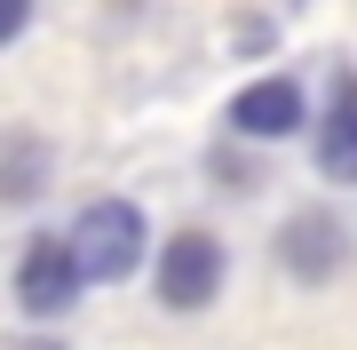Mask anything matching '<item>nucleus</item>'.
<instances>
[{
  "instance_id": "nucleus-10",
  "label": "nucleus",
  "mask_w": 357,
  "mask_h": 350,
  "mask_svg": "<svg viewBox=\"0 0 357 350\" xmlns=\"http://www.w3.org/2000/svg\"><path fill=\"white\" fill-rule=\"evenodd\" d=\"M16 350H64V342H16Z\"/></svg>"
},
{
  "instance_id": "nucleus-7",
  "label": "nucleus",
  "mask_w": 357,
  "mask_h": 350,
  "mask_svg": "<svg viewBox=\"0 0 357 350\" xmlns=\"http://www.w3.org/2000/svg\"><path fill=\"white\" fill-rule=\"evenodd\" d=\"M48 191V143L40 136H8L0 143V207H24Z\"/></svg>"
},
{
  "instance_id": "nucleus-1",
  "label": "nucleus",
  "mask_w": 357,
  "mask_h": 350,
  "mask_svg": "<svg viewBox=\"0 0 357 350\" xmlns=\"http://www.w3.org/2000/svg\"><path fill=\"white\" fill-rule=\"evenodd\" d=\"M64 239H72V255H79V271H88V286H119V279H135L143 255H151V223H143V207H135V199H119V191L88 199Z\"/></svg>"
},
{
  "instance_id": "nucleus-4",
  "label": "nucleus",
  "mask_w": 357,
  "mask_h": 350,
  "mask_svg": "<svg viewBox=\"0 0 357 350\" xmlns=\"http://www.w3.org/2000/svg\"><path fill=\"white\" fill-rule=\"evenodd\" d=\"M222 128L238 136V143H286V136H302V128H310V96H302V80H294V72H262V80H246V88L222 104Z\"/></svg>"
},
{
  "instance_id": "nucleus-3",
  "label": "nucleus",
  "mask_w": 357,
  "mask_h": 350,
  "mask_svg": "<svg viewBox=\"0 0 357 350\" xmlns=\"http://www.w3.org/2000/svg\"><path fill=\"white\" fill-rule=\"evenodd\" d=\"M222 239L215 231H175V239H159V263H151V295L167 302V311H206V302L222 295Z\"/></svg>"
},
{
  "instance_id": "nucleus-5",
  "label": "nucleus",
  "mask_w": 357,
  "mask_h": 350,
  "mask_svg": "<svg viewBox=\"0 0 357 350\" xmlns=\"http://www.w3.org/2000/svg\"><path fill=\"white\" fill-rule=\"evenodd\" d=\"M278 263H286V279L326 286V279L349 263V223L333 215V207H294L286 231H278Z\"/></svg>"
},
{
  "instance_id": "nucleus-9",
  "label": "nucleus",
  "mask_w": 357,
  "mask_h": 350,
  "mask_svg": "<svg viewBox=\"0 0 357 350\" xmlns=\"http://www.w3.org/2000/svg\"><path fill=\"white\" fill-rule=\"evenodd\" d=\"M230 56H270V24H262V16L238 24V48H230Z\"/></svg>"
},
{
  "instance_id": "nucleus-8",
  "label": "nucleus",
  "mask_w": 357,
  "mask_h": 350,
  "mask_svg": "<svg viewBox=\"0 0 357 350\" xmlns=\"http://www.w3.org/2000/svg\"><path fill=\"white\" fill-rule=\"evenodd\" d=\"M24 24H32V0H0V48H16Z\"/></svg>"
},
{
  "instance_id": "nucleus-2",
  "label": "nucleus",
  "mask_w": 357,
  "mask_h": 350,
  "mask_svg": "<svg viewBox=\"0 0 357 350\" xmlns=\"http://www.w3.org/2000/svg\"><path fill=\"white\" fill-rule=\"evenodd\" d=\"M79 295H88V271H79L72 239L64 231H32L24 255H16V311L40 319V326H56V319L79 311Z\"/></svg>"
},
{
  "instance_id": "nucleus-6",
  "label": "nucleus",
  "mask_w": 357,
  "mask_h": 350,
  "mask_svg": "<svg viewBox=\"0 0 357 350\" xmlns=\"http://www.w3.org/2000/svg\"><path fill=\"white\" fill-rule=\"evenodd\" d=\"M318 175L357 183V72H333V96L318 112Z\"/></svg>"
}]
</instances>
